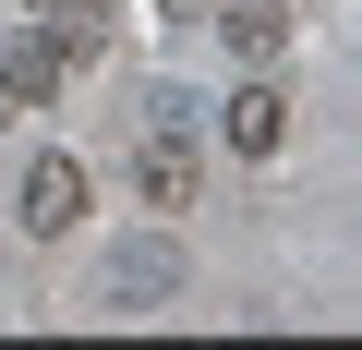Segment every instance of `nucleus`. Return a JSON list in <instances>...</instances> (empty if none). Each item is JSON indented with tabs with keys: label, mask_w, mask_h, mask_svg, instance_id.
I'll return each mask as SVG.
<instances>
[{
	"label": "nucleus",
	"mask_w": 362,
	"mask_h": 350,
	"mask_svg": "<svg viewBox=\"0 0 362 350\" xmlns=\"http://www.w3.org/2000/svg\"><path fill=\"white\" fill-rule=\"evenodd\" d=\"M85 206H97L85 157H37V169H25V230H37V242H61V230H73Z\"/></svg>",
	"instance_id": "nucleus-1"
},
{
	"label": "nucleus",
	"mask_w": 362,
	"mask_h": 350,
	"mask_svg": "<svg viewBox=\"0 0 362 350\" xmlns=\"http://www.w3.org/2000/svg\"><path fill=\"white\" fill-rule=\"evenodd\" d=\"M218 133H230L242 157H278V145H290V97L254 73V85H230V97H218Z\"/></svg>",
	"instance_id": "nucleus-2"
},
{
	"label": "nucleus",
	"mask_w": 362,
	"mask_h": 350,
	"mask_svg": "<svg viewBox=\"0 0 362 350\" xmlns=\"http://www.w3.org/2000/svg\"><path fill=\"white\" fill-rule=\"evenodd\" d=\"M194 182H206V169H194V133H145V157H133V194H145L157 218H181V206H194Z\"/></svg>",
	"instance_id": "nucleus-3"
},
{
	"label": "nucleus",
	"mask_w": 362,
	"mask_h": 350,
	"mask_svg": "<svg viewBox=\"0 0 362 350\" xmlns=\"http://www.w3.org/2000/svg\"><path fill=\"white\" fill-rule=\"evenodd\" d=\"M49 73H97V49H109V0H49Z\"/></svg>",
	"instance_id": "nucleus-4"
},
{
	"label": "nucleus",
	"mask_w": 362,
	"mask_h": 350,
	"mask_svg": "<svg viewBox=\"0 0 362 350\" xmlns=\"http://www.w3.org/2000/svg\"><path fill=\"white\" fill-rule=\"evenodd\" d=\"M169 290H181V254H169V242H121V254H109V302H121V314H145V302H169Z\"/></svg>",
	"instance_id": "nucleus-5"
},
{
	"label": "nucleus",
	"mask_w": 362,
	"mask_h": 350,
	"mask_svg": "<svg viewBox=\"0 0 362 350\" xmlns=\"http://www.w3.org/2000/svg\"><path fill=\"white\" fill-rule=\"evenodd\" d=\"M206 13H218V37H230L242 61H278V49H290V25H302L290 0H206Z\"/></svg>",
	"instance_id": "nucleus-6"
},
{
	"label": "nucleus",
	"mask_w": 362,
	"mask_h": 350,
	"mask_svg": "<svg viewBox=\"0 0 362 350\" xmlns=\"http://www.w3.org/2000/svg\"><path fill=\"white\" fill-rule=\"evenodd\" d=\"M49 85H61V73H49V49H13V61H0V133H13L25 109H49Z\"/></svg>",
	"instance_id": "nucleus-7"
},
{
	"label": "nucleus",
	"mask_w": 362,
	"mask_h": 350,
	"mask_svg": "<svg viewBox=\"0 0 362 350\" xmlns=\"http://www.w3.org/2000/svg\"><path fill=\"white\" fill-rule=\"evenodd\" d=\"M194 121H206V109L181 97V85H157V97H145V133H194Z\"/></svg>",
	"instance_id": "nucleus-8"
},
{
	"label": "nucleus",
	"mask_w": 362,
	"mask_h": 350,
	"mask_svg": "<svg viewBox=\"0 0 362 350\" xmlns=\"http://www.w3.org/2000/svg\"><path fill=\"white\" fill-rule=\"evenodd\" d=\"M157 13H206V0H157Z\"/></svg>",
	"instance_id": "nucleus-9"
},
{
	"label": "nucleus",
	"mask_w": 362,
	"mask_h": 350,
	"mask_svg": "<svg viewBox=\"0 0 362 350\" xmlns=\"http://www.w3.org/2000/svg\"><path fill=\"white\" fill-rule=\"evenodd\" d=\"M13 13H49V0H13Z\"/></svg>",
	"instance_id": "nucleus-10"
}]
</instances>
